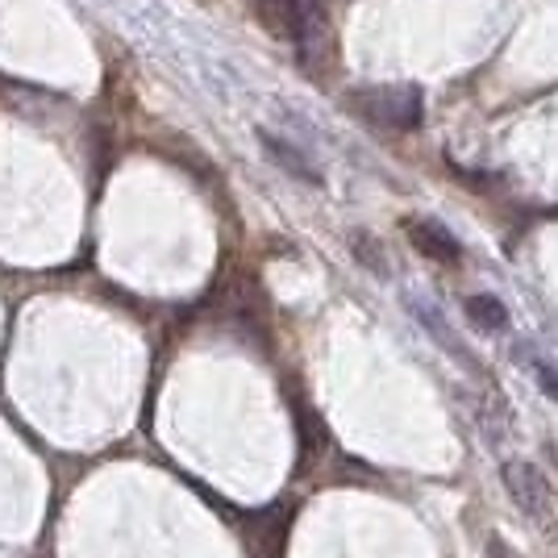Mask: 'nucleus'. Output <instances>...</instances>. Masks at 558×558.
<instances>
[{"mask_svg": "<svg viewBox=\"0 0 558 558\" xmlns=\"http://www.w3.org/2000/svg\"><path fill=\"white\" fill-rule=\"evenodd\" d=\"M354 109L379 130H417L425 117V100L417 84H384V88L354 93Z\"/></svg>", "mask_w": 558, "mask_h": 558, "instance_id": "1", "label": "nucleus"}, {"mask_svg": "<svg viewBox=\"0 0 558 558\" xmlns=\"http://www.w3.org/2000/svg\"><path fill=\"white\" fill-rule=\"evenodd\" d=\"M404 233H409V242L417 246L425 258H434V263H459L463 258V246H459V238L450 230H442L438 221H404Z\"/></svg>", "mask_w": 558, "mask_h": 558, "instance_id": "3", "label": "nucleus"}, {"mask_svg": "<svg viewBox=\"0 0 558 558\" xmlns=\"http://www.w3.org/2000/svg\"><path fill=\"white\" fill-rule=\"evenodd\" d=\"M466 313H471V322L480 329H505V322H509L505 304L496 301V296H471V301H466Z\"/></svg>", "mask_w": 558, "mask_h": 558, "instance_id": "5", "label": "nucleus"}, {"mask_svg": "<svg viewBox=\"0 0 558 558\" xmlns=\"http://www.w3.org/2000/svg\"><path fill=\"white\" fill-rule=\"evenodd\" d=\"M505 488L509 496L517 500V509L525 512V517H534V521H550L558 512L555 505V492L546 484V475L537 471L534 463H505Z\"/></svg>", "mask_w": 558, "mask_h": 558, "instance_id": "2", "label": "nucleus"}, {"mask_svg": "<svg viewBox=\"0 0 558 558\" xmlns=\"http://www.w3.org/2000/svg\"><path fill=\"white\" fill-rule=\"evenodd\" d=\"M258 142H263L267 159L283 167L288 175H296V180H304V184H322V171L313 167V159L304 155L296 142H288L283 134H276V130H258Z\"/></svg>", "mask_w": 558, "mask_h": 558, "instance_id": "4", "label": "nucleus"}, {"mask_svg": "<svg viewBox=\"0 0 558 558\" xmlns=\"http://www.w3.org/2000/svg\"><path fill=\"white\" fill-rule=\"evenodd\" d=\"M534 372H537V388H542V392H546V396H555V400H558V372H555V367H546V363H537Z\"/></svg>", "mask_w": 558, "mask_h": 558, "instance_id": "7", "label": "nucleus"}, {"mask_svg": "<svg viewBox=\"0 0 558 558\" xmlns=\"http://www.w3.org/2000/svg\"><path fill=\"white\" fill-rule=\"evenodd\" d=\"M354 255H359V263H363L367 271L388 276V258H384V251H375V242L367 238V233H354Z\"/></svg>", "mask_w": 558, "mask_h": 558, "instance_id": "6", "label": "nucleus"}, {"mask_svg": "<svg viewBox=\"0 0 558 558\" xmlns=\"http://www.w3.org/2000/svg\"><path fill=\"white\" fill-rule=\"evenodd\" d=\"M488 558H517V555H512L500 537H488Z\"/></svg>", "mask_w": 558, "mask_h": 558, "instance_id": "8", "label": "nucleus"}]
</instances>
